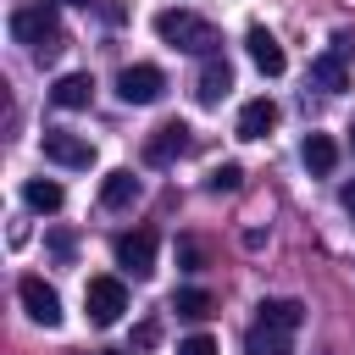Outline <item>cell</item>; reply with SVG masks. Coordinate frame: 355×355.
I'll return each mask as SVG.
<instances>
[{
    "label": "cell",
    "instance_id": "6da1fadb",
    "mask_svg": "<svg viewBox=\"0 0 355 355\" xmlns=\"http://www.w3.org/2000/svg\"><path fill=\"white\" fill-rule=\"evenodd\" d=\"M11 39L28 44L33 61H55V55L67 50V33H61V17H55L50 0H44V6H17V11H11Z\"/></svg>",
    "mask_w": 355,
    "mask_h": 355
},
{
    "label": "cell",
    "instance_id": "7a4b0ae2",
    "mask_svg": "<svg viewBox=\"0 0 355 355\" xmlns=\"http://www.w3.org/2000/svg\"><path fill=\"white\" fill-rule=\"evenodd\" d=\"M155 33H161V44H172V50H189V55H216V44H222V33L205 22V17H194V11H155Z\"/></svg>",
    "mask_w": 355,
    "mask_h": 355
},
{
    "label": "cell",
    "instance_id": "3957f363",
    "mask_svg": "<svg viewBox=\"0 0 355 355\" xmlns=\"http://www.w3.org/2000/svg\"><path fill=\"white\" fill-rule=\"evenodd\" d=\"M83 311L94 327H116L122 311H128V283L122 277H89L83 283Z\"/></svg>",
    "mask_w": 355,
    "mask_h": 355
},
{
    "label": "cell",
    "instance_id": "277c9868",
    "mask_svg": "<svg viewBox=\"0 0 355 355\" xmlns=\"http://www.w3.org/2000/svg\"><path fill=\"white\" fill-rule=\"evenodd\" d=\"M116 94H122L128 105H155V100L166 94V72L150 67V61H133V67L116 72Z\"/></svg>",
    "mask_w": 355,
    "mask_h": 355
},
{
    "label": "cell",
    "instance_id": "5b68a950",
    "mask_svg": "<svg viewBox=\"0 0 355 355\" xmlns=\"http://www.w3.org/2000/svg\"><path fill=\"white\" fill-rule=\"evenodd\" d=\"M39 150H44V161H55V166H94V144L83 139V133H67V128H44V139H39Z\"/></svg>",
    "mask_w": 355,
    "mask_h": 355
},
{
    "label": "cell",
    "instance_id": "8992f818",
    "mask_svg": "<svg viewBox=\"0 0 355 355\" xmlns=\"http://www.w3.org/2000/svg\"><path fill=\"white\" fill-rule=\"evenodd\" d=\"M189 144H194L189 122H161V128L144 139V161H150V166H172V161L189 155Z\"/></svg>",
    "mask_w": 355,
    "mask_h": 355
},
{
    "label": "cell",
    "instance_id": "52a82bcc",
    "mask_svg": "<svg viewBox=\"0 0 355 355\" xmlns=\"http://www.w3.org/2000/svg\"><path fill=\"white\" fill-rule=\"evenodd\" d=\"M17 300H22V311H28L39 327H61V294H55L44 277H33V272H28V277L17 283Z\"/></svg>",
    "mask_w": 355,
    "mask_h": 355
},
{
    "label": "cell",
    "instance_id": "ba28073f",
    "mask_svg": "<svg viewBox=\"0 0 355 355\" xmlns=\"http://www.w3.org/2000/svg\"><path fill=\"white\" fill-rule=\"evenodd\" d=\"M116 266L133 272V277H150V272H155V233H150V227L122 233V239H116Z\"/></svg>",
    "mask_w": 355,
    "mask_h": 355
},
{
    "label": "cell",
    "instance_id": "9c48e42d",
    "mask_svg": "<svg viewBox=\"0 0 355 355\" xmlns=\"http://www.w3.org/2000/svg\"><path fill=\"white\" fill-rule=\"evenodd\" d=\"M233 94V67L222 61V55H211L205 67H200V78H194V100L200 105H222Z\"/></svg>",
    "mask_w": 355,
    "mask_h": 355
},
{
    "label": "cell",
    "instance_id": "30bf717a",
    "mask_svg": "<svg viewBox=\"0 0 355 355\" xmlns=\"http://www.w3.org/2000/svg\"><path fill=\"white\" fill-rule=\"evenodd\" d=\"M244 44H250V61H255L266 78H283V72H288V55H283V44H277V39H272L261 22L244 33Z\"/></svg>",
    "mask_w": 355,
    "mask_h": 355
},
{
    "label": "cell",
    "instance_id": "8fae6325",
    "mask_svg": "<svg viewBox=\"0 0 355 355\" xmlns=\"http://www.w3.org/2000/svg\"><path fill=\"white\" fill-rule=\"evenodd\" d=\"M50 100H55L61 111H83V105L94 100V78H89V72H67V78H55Z\"/></svg>",
    "mask_w": 355,
    "mask_h": 355
},
{
    "label": "cell",
    "instance_id": "7c38bea8",
    "mask_svg": "<svg viewBox=\"0 0 355 355\" xmlns=\"http://www.w3.org/2000/svg\"><path fill=\"white\" fill-rule=\"evenodd\" d=\"M277 128V105L261 94V100H244V111H239V139H266Z\"/></svg>",
    "mask_w": 355,
    "mask_h": 355
},
{
    "label": "cell",
    "instance_id": "4fadbf2b",
    "mask_svg": "<svg viewBox=\"0 0 355 355\" xmlns=\"http://www.w3.org/2000/svg\"><path fill=\"white\" fill-rule=\"evenodd\" d=\"M250 355H294V333H283V327H272V322H261L255 316V327H250Z\"/></svg>",
    "mask_w": 355,
    "mask_h": 355
},
{
    "label": "cell",
    "instance_id": "5bb4252c",
    "mask_svg": "<svg viewBox=\"0 0 355 355\" xmlns=\"http://www.w3.org/2000/svg\"><path fill=\"white\" fill-rule=\"evenodd\" d=\"M311 83H316V89H327V94H344V89H349V72H344V55H338V50H327V55H316V61H311Z\"/></svg>",
    "mask_w": 355,
    "mask_h": 355
},
{
    "label": "cell",
    "instance_id": "9a60e30c",
    "mask_svg": "<svg viewBox=\"0 0 355 355\" xmlns=\"http://www.w3.org/2000/svg\"><path fill=\"white\" fill-rule=\"evenodd\" d=\"M139 200V178L133 172H105V183H100V205L105 211H128Z\"/></svg>",
    "mask_w": 355,
    "mask_h": 355
},
{
    "label": "cell",
    "instance_id": "2e32d148",
    "mask_svg": "<svg viewBox=\"0 0 355 355\" xmlns=\"http://www.w3.org/2000/svg\"><path fill=\"white\" fill-rule=\"evenodd\" d=\"M261 322H272L283 333H300L305 327V305L300 300H261Z\"/></svg>",
    "mask_w": 355,
    "mask_h": 355
},
{
    "label": "cell",
    "instance_id": "e0dca14e",
    "mask_svg": "<svg viewBox=\"0 0 355 355\" xmlns=\"http://www.w3.org/2000/svg\"><path fill=\"white\" fill-rule=\"evenodd\" d=\"M300 155H305V166H311V172H316V178H327V172H333V166H338V144H333V139H327V133H311V139H305V150H300Z\"/></svg>",
    "mask_w": 355,
    "mask_h": 355
},
{
    "label": "cell",
    "instance_id": "ac0fdd59",
    "mask_svg": "<svg viewBox=\"0 0 355 355\" xmlns=\"http://www.w3.org/2000/svg\"><path fill=\"white\" fill-rule=\"evenodd\" d=\"M22 200H28L33 211H44V216H50V211H61V200H67V194H61V183H55V178H28V183H22Z\"/></svg>",
    "mask_w": 355,
    "mask_h": 355
},
{
    "label": "cell",
    "instance_id": "d6986e66",
    "mask_svg": "<svg viewBox=\"0 0 355 355\" xmlns=\"http://www.w3.org/2000/svg\"><path fill=\"white\" fill-rule=\"evenodd\" d=\"M172 311H178L183 322H205V316L216 311V300H211L205 288H178V294H172Z\"/></svg>",
    "mask_w": 355,
    "mask_h": 355
},
{
    "label": "cell",
    "instance_id": "ffe728a7",
    "mask_svg": "<svg viewBox=\"0 0 355 355\" xmlns=\"http://www.w3.org/2000/svg\"><path fill=\"white\" fill-rule=\"evenodd\" d=\"M239 183H244V166H239V161H222V166H211V178H205L211 194H233Z\"/></svg>",
    "mask_w": 355,
    "mask_h": 355
},
{
    "label": "cell",
    "instance_id": "44dd1931",
    "mask_svg": "<svg viewBox=\"0 0 355 355\" xmlns=\"http://www.w3.org/2000/svg\"><path fill=\"white\" fill-rule=\"evenodd\" d=\"M178 355H222V349H216V338H211V333H194V338H183V344H178Z\"/></svg>",
    "mask_w": 355,
    "mask_h": 355
},
{
    "label": "cell",
    "instance_id": "7402d4cb",
    "mask_svg": "<svg viewBox=\"0 0 355 355\" xmlns=\"http://www.w3.org/2000/svg\"><path fill=\"white\" fill-rule=\"evenodd\" d=\"M178 261H183L189 272H200V266H205V250H200L194 239H183V244H178Z\"/></svg>",
    "mask_w": 355,
    "mask_h": 355
},
{
    "label": "cell",
    "instance_id": "603a6c76",
    "mask_svg": "<svg viewBox=\"0 0 355 355\" xmlns=\"http://www.w3.org/2000/svg\"><path fill=\"white\" fill-rule=\"evenodd\" d=\"M50 250L67 261V255H72V233H50Z\"/></svg>",
    "mask_w": 355,
    "mask_h": 355
},
{
    "label": "cell",
    "instance_id": "cb8c5ba5",
    "mask_svg": "<svg viewBox=\"0 0 355 355\" xmlns=\"http://www.w3.org/2000/svg\"><path fill=\"white\" fill-rule=\"evenodd\" d=\"M133 344H139V349H150V344H155V322H144V327L133 333Z\"/></svg>",
    "mask_w": 355,
    "mask_h": 355
},
{
    "label": "cell",
    "instance_id": "d4e9b609",
    "mask_svg": "<svg viewBox=\"0 0 355 355\" xmlns=\"http://www.w3.org/2000/svg\"><path fill=\"white\" fill-rule=\"evenodd\" d=\"M338 205H344V211L355 216V183H344V189H338Z\"/></svg>",
    "mask_w": 355,
    "mask_h": 355
},
{
    "label": "cell",
    "instance_id": "484cf974",
    "mask_svg": "<svg viewBox=\"0 0 355 355\" xmlns=\"http://www.w3.org/2000/svg\"><path fill=\"white\" fill-rule=\"evenodd\" d=\"M55 6H94V0H55Z\"/></svg>",
    "mask_w": 355,
    "mask_h": 355
},
{
    "label": "cell",
    "instance_id": "4316f807",
    "mask_svg": "<svg viewBox=\"0 0 355 355\" xmlns=\"http://www.w3.org/2000/svg\"><path fill=\"white\" fill-rule=\"evenodd\" d=\"M349 150H355V128H349Z\"/></svg>",
    "mask_w": 355,
    "mask_h": 355
},
{
    "label": "cell",
    "instance_id": "83f0119b",
    "mask_svg": "<svg viewBox=\"0 0 355 355\" xmlns=\"http://www.w3.org/2000/svg\"><path fill=\"white\" fill-rule=\"evenodd\" d=\"M105 355H122V349H105Z\"/></svg>",
    "mask_w": 355,
    "mask_h": 355
}]
</instances>
